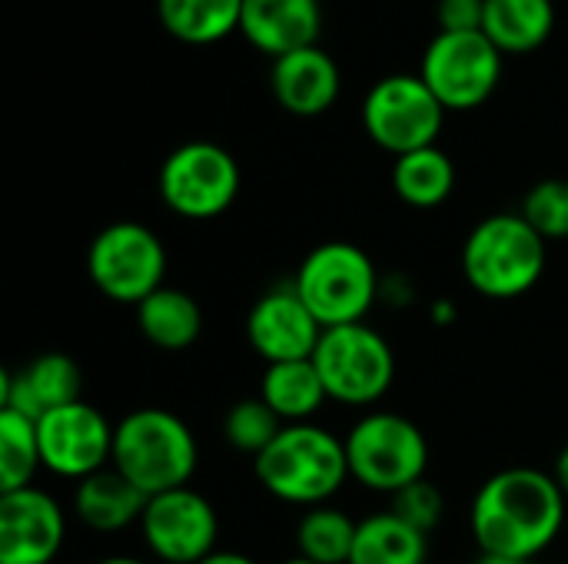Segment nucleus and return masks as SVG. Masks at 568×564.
I'll use <instances>...</instances> for the list:
<instances>
[{"instance_id":"nucleus-8","label":"nucleus","mask_w":568,"mask_h":564,"mask_svg":"<svg viewBox=\"0 0 568 564\" xmlns=\"http://www.w3.org/2000/svg\"><path fill=\"white\" fill-rule=\"evenodd\" d=\"M87 273L110 302L136 309L166 286V246L143 223H110L90 243Z\"/></svg>"},{"instance_id":"nucleus-24","label":"nucleus","mask_w":568,"mask_h":564,"mask_svg":"<svg viewBox=\"0 0 568 564\" xmlns=\"http://www.w3.org/2000/svg\"><path fill=\"white\" fill-rule=\"evenodd\" d=\"M393 189L413 209H436L456 189V163L446 150L426 146L393 163Z\"/></svg>"},{"instance_id":"nucleus-34","label":"nucleus","mask_w":568,"mask_h":564,"mask_svg":"<svg viewBox=\"0 0 568 564\" xmlns=\"http://www.w3.org/2000/svg\"><path fill=\"white\" fill-rule=\"evenodd\" d=\"M433 319H436L439 326H449V322L456 319V306H453V302H436V306H433Z\"/></svg>"},{"instance_id":"nucleus-21","label":"nucleus","mask_w":568,"mask_h":564,"mask_svg":"<svg viewBox=\"0 0 568 564\" xmlns=\"http://www.w3.org/2000/svg\"><path fill=\"white\" fill-rule=\"evenodd\" d=\"M556 27L552 0H486L483 33L499 47V53H532Z\"/></svg>"},{"instance_id":"nucleus-18","label":"nucleus","mask_w":568,"mask_h":564,"mask_svg":"<svg viewBox=\"0 0 568 564\" xmlns=\"http://www.w3.org/2000/svg\"><path fill=\"white\" fill-rule=\"evenodd\" d=\"M270 86L276 103L293 116H320L339 96V66L320 43L303 47L273 60Z\"/></svg>"},{"instance_id":"nucleus-30","label":"nucleus","mask_w":568,"mask_h":564,"mask_svg":"<svg viewBox=\"0 0 568 564\" xmlns=\"http://www.w3.org/2000/svg\"><path fill=\"white\" fill-rule=\"evenodd\" d=\"M403 522H409L413 529H419L423 535H433L443 522V512H446V499L443 492L429 482V479H419L413 485H406L403 492L393 495V509Z\"/></svg>"},{"instance_id":"nucleus-14","label":"nucleus","mask_w":568,"mask_h":564,"mask_svg":"<svg viewBox=\"0 0 568 564\" xmlns=\"http://www.w3.org/2000/svg\"><path fill=\"white\" fill-rule=\"evenodd\" d=\"M67 542L60 502L30 485L0 495V564H53Z\"/></svg>"},{"instance_id":"nucleus-3","label":"nucleus","mask_w":568,"mask_h":564,"mask_svg":"<svg viewBox=\"0 0 568 564\" xmlns=\"http://www.w3.org/2000/svg\"><path fill=\"white\" fill-rule=\"evenodd\" d=\"M110 465L150 499L190 485L200 465V445L176 412L146 406L116 422Z\"/></svg>"},{"instance_id":"nucleus-27","label":"nucleus","mask_w":568,"mask_h":564,"mask_svg":"<svg viewBox=\"0 0 568 564\" xmlns=\"http://www.w3.org/2000/svg\"><path fill=\"white\" fill-rule=\"evenodd\" d=\"M43 469L40 442H37V422L0 409V495L30 489L37 472Z\"/></svg>"},{"instance_id":"nucleus-1","label":"nucleus","mask_w":568,"mask_h":564,"mask_svg":"<svg viewBox=\"0 0 568 564\" xmlns=\"http://www.w3.org/2000/svg\"><path fill=\"white\" fill-rule=\"evenodd\" d=\"M566 505L552 472L516 465L483 482L469 509V529L479 552L536 562L562 535Z\"/></svg>"},{"instance_id":"nucleus-31","label":"nucleus","mask_w":568,"mask_h":564,"mask_svg":"<svg viewBox=\"0 0 568 564\" xmlns=\"http://www.w3.org/2000/svg\"><path fill=\"white\" fill-rule=\"evenodd\" d=\"M436 17L443 33H473L483 30L486 0H439Z\"/></svg>"},{"instance_id":"nucleus-33","label":"nucleus","mask_w":568,"mask_h":564,"mask_svg":"<svg viewBox=\"0 0 568 564\" xmlns=\"http://www.w3.org/2000/svg\"><path fill=\"white\" fill-rule=\"evenodd\" d=\"M200 564H260L256 558H250V555H243V552H213L206 562Z\"/></svg>"},{"instance_id":"nucleus-36","label":"nucleus","mask_w":568,"mask_h":564,"mask_svg":"<svg viewBox=\"0 0 568 564\" xmlns=\"http://www.w3.org/2000/svg\"><path fill=\"white\" fill-rule=\"evenodd\" d=\"M97 564H146V562H140V558H133V555H110V558H100Z\"/></svg>"},{"instance_id":"nucleus-23","label":"nucleus","mask_w":568,"mask_h":564,"mask_svg":"<svg viewBox=\"0 0 568 564\" xmlns=\"http://www.w3.org/2000/svg\"><path fill=\"white\" fill-rule=\"evenodd\" d=\"M429 535L403 522L396 512H376L359 522L349 564H426Z\"/></svg>"},{"instance_id":"nucleus-28","label":"nucleus","mask_w":568,"mask_h":564,"mask_svg":"<svg viewBox=\"0 0 568 564\" xmlns=\"http://www.w3.org/2000/svg\"><path fill=\"white\" fill-rule=\"evenodd\" d=\"M286 429V422L260 399V396H250V399H240L230 406L226 419H223V439L230 449L243 452V455H260L263 449L273 445V439Z\"/></svg>"},{"instance_id":"nucleus-7","label":"nucleus","mask_w":568,"mask_h":564,"mask_svg":"<svg viewBox=\"0 0 568 564\" xmlns=\"http://www.w3.org/2000/svg\"><path fill=\"white\" fill-rule=\"evenodd\" d=\"M313 366L326 386L329 402L366 409L376 406L396 379V356L383 332L366 322L323 329Z\"/></svg>"},{"instance_id":"nucleus-37","label":"nucleus","mask_w":568,"mask_h":564,"mask_svg":"<svg viewBox=\"0 0 568 564\" xmlns=\"http://www.w3.org/2000/svg\"><path fill=\"white\" fill-rule=\"evenodd\" d=\"M283 564H316V562H310V558H303V555H296V558H286Z\"/></svg>"},{"instance_id":"nucleus-35","label":"nucleus","mask_w":568,"mask_h":564,"mask_svg":"<svg viewBox=\"0 0 568 564\" xmlns=\"http://www.w3.org/2000/svg\"><path fill=\"white\" fill-rule=\"evenodd\" d=\"M476 564H532V562H523V558H506V555H489V552H479Z\"/></svg>"},{"instance_id":"nucleus-2","label":"nucleus","mask_w":568,"mask_h":564,"mask_svg":"<svg viewBox=\"0 0 568 564\" xmlns=\"http://www.w3.org/2000/svg\"><path fill=\"white\" fill-rule=\"evenodd\" d=\"M256 482L286 505H326L349 479L346 442L316 422L286 425L270 449L253 459Z\"/></svg>"},{"instance_id":"nucleus-26","label":"nucleus","mask_w":568,"mask_h":564,"mask_svg":"<svg viewBox=\"0 0 568 564\" xmlns=\"http://www.w3.org/2000/svg\"><path fill=\"white\" fill-rule=\"evenodd\" d=\"M356 529L359 522H353L346 512L333 505H316L306 509V515L296 525V548L303 558L316 564H349Z\"/></svg>"},{"instance_id":"nucleus-16","label":"nucleus","mask_w":568,"mask_h":564,"mask_svg":"<svg viewBox=\"0 0 568 564\" xmlns=\"http://www.w3.org/2000/svg\"><path fill=\"white\" fill-rule=\"evenodd\" d=\"M83 396V369L67 352H43L20 372H3L0 409L40 419L53 409L73 406Z\"/></svg>"},{"instance_id":"nucleus-4","label":"nucleus","mask_w":568,"mask_h":564,"mask_svg":"<svg viewBox=\"0 0 568 564\" xmlns=\"http://www.w3.org/2000/svg\"><path fill=\"white\" fill-rule=\"evenodd\" d=\"M546 246L523 213L486 216L463 243V276L486 299H519L539 286Z\"/></svg>"},{"instance_id":"nucleus-15","label":"nucleus","mask_w":568,"mask_h":564,"mask_svg":"<svg viewBox=\"0 0 568 564\" xmlns=\"http://www.w3.org/2000/svg\"><path fill=\"white\" fill-rule=\"evenodd\" d=\"M246 339H250V349L266 366L300 362V359H313L323 339V326L316 322V316L310 312L296 286L286 283V286L263 293L253 302L246 316Z\"/></svg>"},{"instance_id":"nucleus-13","label":"nucleus","mask_w":568,"mask_h":564,"mask_svg":"<svg viewBox=\"0 0 568 564\" xmlns=\"http://www.w3.org/2000/svg\"><path fill=\"white\" fill-rule=\"evenodd\" d=\"M116 425L90 402H73L37 419L43 469L57 479L83 482L113 462Z\"/></svg>"},{"instance_id":"nucleus-11","label":"nucleus","mask_w":568,"mask_h":564,"mask_svg":"<svg viewBox=\"0 0 568 564\" xmlns=\"http://www.w3.org/2000/svg\"><path fill=\"white\" fill-rule=\"evenodd\" d=\"M419 76L436 93V100L449 110H476L483 106L499 80H503V53L483 33H436L423 53Z\"/></svg>"},{"instance_id":"nucleus-6","label":"nucleus","mask_w":568,"mask_h":564,"mask_svg":"<svg viewBox=\"0 0 568 564\" xmlns=\"http://www.w3.org/2000/svg\"><path fill=\"white\" fill-rule=\"evenodd\" d=\"M343 442L349 479L369 492L396 495L406 485L426 479L429 442L423 429L399 412H366Z\"/></svg>"},{"instance_id":"nucleus-20","label":"nucleus","mask_w":568,"mask_h":564,"mask_svg":"<svg viewBox=\"0 0 568 564\" xmlns=\"http://www.w3.org/2000/svg\"><path fill=\"white\" fill-rule=\"evenodd\" d=\"M136 326L150 346L163 352H183L203 332V309L186 289L163 286L136 306Z\"/></svg>"},{"instance_id":"nucleus-29","label":"nucleus","mask_w":568,"mask_h":564,"mask_svg":"<svg viewBox=\"0 0 568 564\" xmlns=\"http://www.w3.org/2000/svg\"><path fill=\"white\" fill-rule=\"evenodd\" d=\"M526 223L546 239H568V180H542L536 183L526 199L523 209Z\"/></svg>"},{"instance_id":"nucleus-32","label":"nucleus","mask_w":568,"mask_h":564,"mask_svg":"<svg viewBox=\"0 0 568 564\" xmlns=\"http://www.w3.org/2000/svg\"><path fill=\"white\" fill-rule=\"evenodd\" d=\"M552 479H556V485L562 489V495L568 499V445L556 455V465H552Z\"/></svg>"},{"instance_id":"nucleus-22","label":"nucleus","mask_w":568,"mask_h":564,"mask_svg":"<svg viewBox=\"0 0 568 564\" xmlns=\"http://www.w3.org/2000/svg\"><path fill=\"white\" fill-rule=\"evenodd\" d=\"M260 399H263L286 425L313 422V416L329 402L326 386H323V379H320L313 359L266 366L263 382H260Z\"/></svg>"},{"instance_id":"nucleus-10","label":"nucleus","mask_w":568,"mask_h":564,"mask_svg":"<svg viewBox=\"0 0 568 564\" xmlns=\"http://www.w3.org/2000/svg\"><path fill=\"white\" fill-rule=\"evenodd\" d=\"M446 106L419 73H393L369 86L363 100V126L376 146L393 156L436 146Z\"/></svg>"},{"instance_id":"nucleus-9","label":"nucleus","mask_w":568,"mask_h":564,"mask_svg":"<svg viewBox=\"0 0 568 564\" xmlns=\"http://www.w3.org/2000/svg\"><path fill=\"white\" fill-rule=\"evenodd\" d=\"M240 163L230 150L210 140L176 146L160 166V199L170 213L206 223L223 216L240 196Z\"/></svg>"},{"instance_id":"nucleus-19","label":"nucleus","mask_w":568,"mask_h":564,"mask_svg":"<svg viewBox=\"0 0 568 564\" xmlns=\"http://www.w3.org/2000/svg\"><path fill=\"white\" fill-rule=\"evenodd\" d=\"M143 509L146 495L133 482H126L113 465L87 475L73 489V512L80 525L97 535H116L130 525H140Z\"/></svg>"},{"instance_id":"nucleus-25","label":"nucleus","mask_w":568,"mask_h":564,"mask_svg":"<svg viewBox=\"0 0 568 564\" xmlns=\"http://www.w3.org/2000/svg\"><path fill=\"white\" fill-rule=\"evenodd\" d=\"M160 23L183 43H216L240 30L243 0H156Z\"/></svg>"},{"instance_id":"nucleus-5","label":"nucleus","mask_w":568,"mask_h":564,"mask_svg":"<svg viewBox=\"0 0 568 564\" xmlns=\"http://www.w3.org/2000/svg\"><path fill=\"white\" fill-rule=\"evenodd\" d=\"M296 293L323 329L366 322L383 296V279L366 249L356 243H320L293 276Z\"/></svg>"},{"instance_id":"nucleus-17","label":"nucleus","mask_w":568,"mask_h":564,"mask_svg":"<svg viewBox=\"0 0 568 564\" xmlns=\"http://www.w3.org/2000/svg\"><path fill=\"white\" fill-rule=\"evenodd\" d=\"M323 30L320 0H243L240 33L273 60L316 47Z\"/></svg>"},{"instance_id":"nucleus-12","label":"nucleus","mask_w":568,"mask_h":564,"mask_svg":"<svg viewBox=\"0 0 568 564\" xmlns=\"http://www.w3.org/2000/svg\"><path fill=\"white\" fill-rule=\"evenodd\" d=\"M140 535L160 564H200L220 552V515L206 495L186 485L146 499Z\"/></svg>"}]
</instances>
